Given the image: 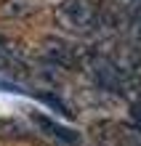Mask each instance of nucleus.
Masks as SVG:
<instances>
[{"mask_svg": "<svg viewBox=\"0 0 141 146\" xmlns=\"http://www.w3.org/2000/svg\"><path fill=\"white\" fill-rule=\"evenodd\" d=\"M53 21L75 37L114 35L133 24L130 13L112 0H61L53 8Z\"/></svg>", "mask_w": 141, "mask_h": 146, "instance_id": "nucleus-1", "label": "nucleus"}, {"mask_svg": "<svg viewBox=\"0 0 141 146\" xmlns=\"http://www.w3.org/2000/svg\"><path fill=\"white\" fill-rule=\"evenodd\" d=\"M93 141L96 146H141V127L130 122L101 119L93 125Z\"/></svg>", "mask_w": 141, "mask_h": 146, "instance_id": "nucleus-2", "label": "nucleus"}, {"mask_svg": "<svg viewBox=\"0 0 141 146\" xmlns=\"http://www.w3.org/2000/svg\"><path fill=\"white\" fill-rule=\"evenodd\" d=\"M45 56L51 58V61H56V64H61V66H72V69H77L80 66V50H77V45H69L67 40H56V37H48L45 42Z\"/></svg>", "mask_w": 141, "mask_h": 146, "instance_id": "nucleus-3", "label": "nucleus"}, {"mask_svg": "<svg viewBox=\"0 0 141 146\" xmlns=\"http://www.w3.org/2000/svg\"><path fill=\"white\" fill-rule=\"evenodd\" d=\"M24 64H27V56H24L21 45L0 32V66H5V69H21Z\"/></svg>", "mask_w": 141, "mask_h": 146, "instance_id": "nucleus-4", "label": "nucleus"}, {"mask_svg": "<svg viewBox=\"0 0 141 146\" xmlns=\"http://www.w3.org/2000/svg\"><path fill=\"white\" fill-rule=\"evenodd\" d=\"M32 119L37 122L43 130H51V135H53L56 141H61V143H69V146H75L77 143V133L75 130H67V127H61V125H56L53 119H48V117H43V114H32Z\"/></svg>", "mask_w": 141, "mask_h": 146, "instance_id": "nucleus-5", "label": "nucleus"}, {"mask_svg": "<svg viewBox=\"0 0 141 146\" xmlns=\"http://www.w3.org/2000/svg\"><path fill=\"white\" fill-rule=\"evenodd\" d=\"M37 8L40 5L35 3V0H3V3H0V16H5V19H16V16L35 13Z\"/></svg>", "mask_w": 141, "mask_h": 146, "instance_id": "nucleus-6", "label": "nucleus"}, {"mask_svg": "<svg viewBox=\"0 0 141 146\" xmlns=\"http://www.w3.org/2000/svg\"><path fill=\"white\" fill-rule=\"evenodd\" d=\"M130 125L141 127V98H138V101H133V104H130Z\"/></svg>", "mask_w": 141, "mask_h": 146, "instance_id": "nucleus-7", "label": "nucleus"}, {"mask_svg": "<svg viewBox=\"0 0 141 146\" xmlns=\"http://www.w3.org/2000/svg\"><path fill=\"white\" fill-rule=\"evenodd\" d=\"M133 74H136V77H138V80H141V58H138V64L133 66Z\"/></svg>", "mask_w": 141, "mask_h": 146, "instance_id": "nucleus-8", "label": "nucleus"}]
</instances>
